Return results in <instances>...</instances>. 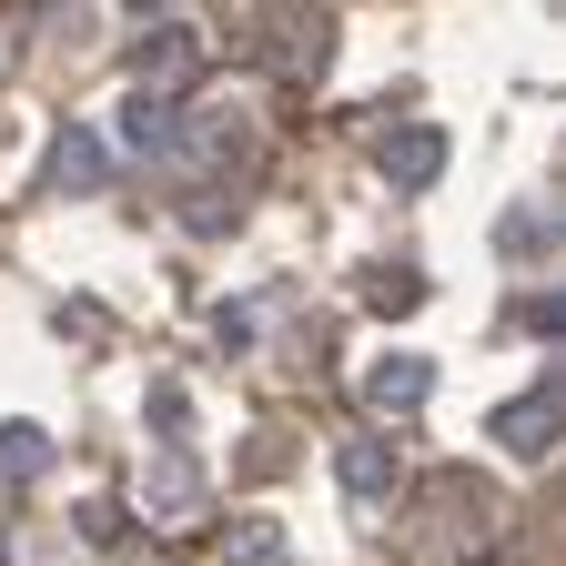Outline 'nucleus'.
<instances>
[{"instance_id":"f257e3e1","label":"nucleus","mask_w":566,"mask_h":566,"mask_svg":"<svg viewBox=\"0 0 566 566\" xmlns=\"http://www.w3.org/2000/svg\"><path fill=\"white\" fill-rule=\"evenodd\" d=\"M132 82L153 92V102H192V82H202V41L182 31V21H153L132 41Z\"/></svg>"},{"instance_id":"f03ea898","label":"nucleus","mask_w":566,"mask_h":566,"mask_svg":"<svg viewBox=\"0 0 566 566\" xmlns=\"http://www.w3.org/2000/svg\"><path fill=\"white\" fill-rule=\"evenodd\" d=\"M142 516H153V526H192L202 516V465L182 446H163L153 465H142Z\"/></svg>"},{"instance_id":"7ed1b4c3","label":"nucleus","mask_w":566,"mask_h":566,"mask_svg":"<svg viewBox=\"0 0 566 566\" xmlns=\"http://www.w3.org/2000/svg\"><path fill=\"white\" fill-rule=\"evenodd\" d=\"M334 485L365 495V506H385V495L405 485V455H395L385 436H344V446H334Z\"/></svg>"},{"instance_id":"20e7f679","label":"nucleus","mask_w":566,"mask_h":566,"mask_svg":"<svg viewBox=\"0 0 566 566\" xmlns=\"http://www.w3.org/2000/svg\"><path fill=\"white\" fill-rule=\"evenodd\" d=\"M495 446L506 455H546L556 446V385H526V395L495 405Z\"/></svg>"},{"instance_id":"39448f33","label":"nucleus","mask_w":566,"mask_h":566,"mask_svg":"<svg viewBox=\"0 0 566 566\" xmlns=\"http://www.w3.org/2000/svg\"><path fill=\"white\" fill-rule=\"evenodd\" d=\"M424 395H436V365H424V354H385L365 375V415H415Z\"/></svg>"},{"instance_id":"423d86ee","label":"nucleus","mask_w":566,"mask_h":566,"mask_svg":"<svg viewBox=\"0 0 566 566\" xmlns=\"http://www.w3.org/2000/svg\"><path fill=\"white\" fill-rule=\"evenodd\" d=\"M436 172H446V132H436V122H405V132L385 142V182H395V192H424Z\"/></svg>"},{"instance_id":"0eeeda50","label":"nucleus","mask_w":566,"mask_h":566,"mask_svg":"<svg viewBox=\"0 0 566 566\" xmlns=\"http://www.w3.org/2000/svg\"><path fill=\"white\" fill-rule=\"evenodd\" d=\"M51 182H61V192H102V182H112V153H102V132H82V122H71V132L51 142Z\"/></svg>"},{"instance_id":"6e6552de","label":"nucleus","mask_w":566,"mask_h":566,"mask_svg":"<svg viewBox=\"0 0 566 566\" xmlns=\"http://www.w3.org/2000/svg\"><path fill=\"white\" fill-rule=\"evenodd\" d=\"M324 51H334V11L324 0H294L283 11V71H324Z\"/></svg>"},{"instance_id":"1a4fd4ad","label":"nucleus","mask_w":566,"mask_h":566,"mask_svg":"<svg viewBox=\"0 0 566 566\" xmlns=\"http://www.w3.org/2000/svg\"><path fill=\"white\" fill-rule=\"evenodd\" d=\"M172 132H182V102H153V92L122 102V142H132V153H163L172 163Z\"/></svg>"},{"instance_id":"9d476101","label":"nucleus","mask_w":566,"mask_h":566,"mask_svg":"<svg viewBox=\"0 0 566 566\" xmlns=\"http://www.w3.org/2000/svg\"><path fill=\"white\" fill-rule=\"evenodd\" d=\"M51 475V436L41 424H0V485H41Z\"/></svg>"},{"instance_id":"9b49d317","label":"nucleus","mask_w":566,"mask_h":566,"mask_svg":"<svg viewBox=\"0 0 566 566\" xmlns=\"http://www.w3.org/2000/svg\"><path fill=\"white\" fill-rule=\"evenodd\" d=\"M142 415H153V436H163V446H182V436H192V395H182L172 375H163L153 395H142Z\"/></svg>"},{"instance_id":"f8f14e48","label":"nucleus","mask_w":566,"mask_h":566,"mask_svg":"<svg viewBox=\"0 0 566 566\" xmlns=\"http://www.w3.org/2000/svg\"><path fill=\"white\" fill-rule=\"evenodd\" d=\"M283 556H294V546H283L273 516H243V526H233V566H283Z\"/></svg>"},{"instance_id":"ddd939ff","label":"nucleus","mask_w":566,"mask_h":566,"mask_svg":"<svg viewBox=\"0 0 566 566\" xmlns=\"http://www.w3.org/2000/svg\"><path fill=\"white\" fill-rule=\"evenodd\" d=\"M495 243H506L516 263H536V243H546V202H516L506 223H495Z\"/></svg>"},{"instance_id":"4468645a","label":"nucleus","mask_w":566,"mask_h":566,"mask_svg":"<svg viewBox=\"0 0 566 566\" xmlns=\"http://www.w3.org/2000/svg\"><path fill=\"white\" fill-rule=\"evenodd\" d=\"M506 334L546 344V334H556V294H516V304H506Z\"/></svg>"},{"instance_id":"2eb2a0df","label":"nucleus","mask_w":566,"mask_h":566,"mask_svg":"<svg viewBox=\"0 0 566 566\" xmlns=\"http://www.w3.org/2000/svg\"><path fill=\"white\" fill-rule=\"evenodd\" d=\"M223 223H243V182L233 192H192V233H223Z\"/></svg>"},{"instance_id":"dca6fc26","label":"nucleus","mask_w":566,"mask_h":566,"mask_svg":"<svg viewBox=\"0 0 566 566\" xmlns=\"http://www.w3.org/2000/svg\"><path fill=\"white\" fill-rule=\"evenodd\" d=\"M365 294H375L385 314H395V304H424V273H415V263H395V273H375V283H365Z\"/></svg>"},{"instance_id":"f3484780","label":"nucleus","mask_w":566,"mask_h":566,"mask_svg":"<svg viewBox=\"0 0 566 566\" xmlns=\"http://www.w3.org/2000/svg\"><path fill=\"white\" fill-rule=\"evenodd\" d=\"M212 344L243 354V344H253V304H223V314H212Z\"/></svg>"},{"instance_id":"a211bd4d","label":"nucleus","mask_w":566,"mask_h":566,"mask_svg":"<svg viewBox=\"0 0 566 566\" xmlns=\"http://www.w3.org/2000/svg\"><path fill=\"white\" fill-rule=\"evenodd\" d=\"M142 11H153V0H142Z\"/></svg>"}]
</instances>
